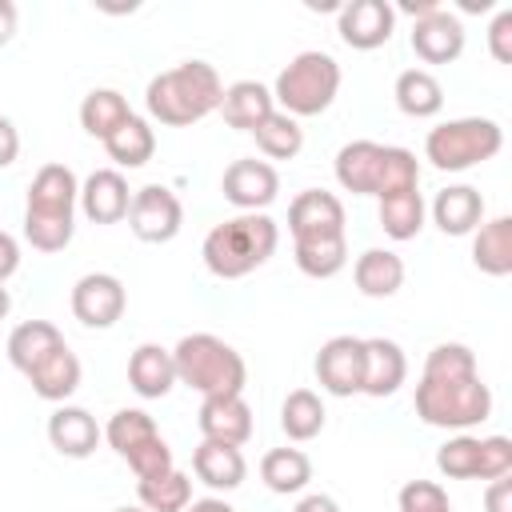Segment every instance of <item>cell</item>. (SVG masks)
<instances>
[{
  "instance_id": "5b68a950",
  "label": "cell",
  "mask_w": 512,
  "mask_h": 512,
  "mask_svg": "<svg viewBox=\"0 0 512 512\" xmlns=\"http://www.w3.org/2000/svg\"><path fill=\"white\" fill-rule=\"evenodd\" d=\"M340 92V64L336 56L320 52V48H308L300 56H292L280 76H276V88H272V100H280V112H288L292 120L300 116H320L332 108Z\"/></svg>"
},
{
  "instance_id": "1f68e13d",
  "label": "cell",
  "mask_w": 512,
  "mask_h": 512,
  "mask_svg": "<svg viewBox=\"0 0 512 512\" xmlns=\"http://www.w3.org/2000/svg\"><path fill=\"white\" fill-rule=\"evenodd\" d=\"M260 480H264L272 492H280V496L300 492V488H308V480H312V460H308L300 448H272V452H264V460H260Z\"/></svg>"
},
{
  "instance_id": "836d02e7",
  "label": "cell",
  "mask_w": 512,
  "mask_h": 512,
  "mask_svg": "<svg viewBox=\"0 0 512 512\" xmlns=\"http://www.w3.org/2000/svg\"><path fill=\"white\" fill-rule=\"evenodd\" d=\"M136 496H140V508L148 512H184L192 504V480L180 468H172L164 476L136 480Z\"/></svg>"
},
{
  "instance_id": "681fc988",
  "label": "cell",
  "mask_w": 512,
  "mask_h": 512,
  "mask_svg": "<svg viewBox=\"0 0 512 512\" xmlns=\"http://www.w3.org/2000/svg\"><path fill=\"white\" fill-rule=\"evenodd\" d=\"M396 8H400V12H408L412 20H420V16H432V12H436V8H444V4H440V0H400Z\"/></svg>"
},
{
  "instance_id": "ba28073f",
  "label": "cell",
  "mask_w": 512,
  "mask_h": 512,
  "mask_svg": "<svg viewBox=\"0 0 512 512\" xmlns=\"http://www.w3.org/2000/svg\"><path fill=\"white\" fill-rule=\"evenodd\" d=\"M184 224V204L172 188L164 184H144L140 192H132L128 204V228L136 232V240L144 244H168Z\"/></svg>"
},
{
  "instance_id": "f6af8a7d",
  "label": "cell",
  "mask_w": 512,
  "mask_h": 512,
  "mask_svg": "<svg viewBox=\"0 0 512 512\" xmlns=\"http://www.w3.org/2000/svg\"><path fill=\"white\" fill-rule=\"evenodd\" d=\"M16 268H20V244H16V236L0 232V284H8L16 276Z\"/></svg>"
},
{
  "instance_id": "7c38bea8",
  "label": "cell",
  "mask_w": 512,
  "mask_h": 512,
  "mask_svg": "<svg viewBox=\"0 0 512 512\" xmlns=\"http://www.w3.org/2000/svg\"><path fill=\"white\" fill-rule=\"evenodd\" d=\"M288 232H292L296 244L344 236V204L324 188H304L288 204Z\"/></svg>"
},
{
  "instance_id": "d4e9b609",
  "label": "cell",
  "mask_w": 512,
  "mask_h": 512,
  "mask_svg": "<svg viewBox=\"0 0 512 512\" xmlns=\"http://www.w3.org/2000/svg\"><path fill=\"white\" fill-rule=\"evenodd\" d=\"M64 348V336H60V328L56 324H48V320H24V324H16L12 328V336H8V360H12V368L16 372H36L52 352H60Z\"/></svg>"
},
{
  "instance_id": "74e56055",
  "label": "cell",
  "mask_w": 512,
  "mask_h": 512,
  "mask_svg": "<svg viewBox=\"0 0 512 512\" xmlns=\"http://www.w3.org/2000/svg\"><path fill=\"white\" fill-rule=\"evenodd\" d=\"M420 184V164L408 148H396V144H384V160H380V184H376V196H396V192H416Z\"/></svg>"
},
{
  "instance_id": "d6986e66",
  "label": "cell",
  "mask_w": 512,
  "mask_h": 512,
  "mask_svg": "<svg viewBox=\"0 0 512 512\" xmlns=\"http://www.w3.org/2000/svg\"><path fill=\"white\" fill-rule=\"evenodd\" d=\"M100 424H96V416L88 412V408H76V404H60L52 416H48V440H52V448L60 452V456H68V460H84V456H92L96 452V444H100Z\"/></svg>"
},
{
  "instance_id": "2e32d148",
  "label": "cell",
  "mask_w": 512,
  "mask_h": 512,
  "mask_svg": "<svg viewBox=\"0 0 512 512\" xmlns=\"http://www.w3.org/2000/svg\"><path fill=\"white\" fill-rule=\"evenodd\" d=\"M132 192L128 180L120 176V168H96L84 184H80V208L92 224H116L128 216Z\"/></svg>"
},
{
  "instance_id": "f1b7e54d",
  "label": "cell",
  "mask_w": 512,
  "mask_h": 512,
  "mask_svg": "<svg viewBox=\"0 0 512 512\" xmlns=\"http://www.w3.org/2000/svg\"><path fill=\"white\" fill-rule=\"evenodd\" d=\"M28 384H32V392H36L40 400L64 404V400L80 388V360H76V352L64 344V348L52 352L36 372H28Z\"/></svg>"
},
{
  "instance_id": "83f0119b",
  "label": "cell",
  "mask_w": 512,
  "mask_h": 512,
  "mask_svg": "<svg viewBox=\"0 0 512 512\" xmlns=\"http://www.w3.org/2000/svg\"><path fill=\"white\" fill-rule=\"evenodd\" d=\"M472 264L484 276H508L512 272V216H496L476 228L472 236Z\"/></svg>"
},
{
  "instance_id": "4dcf8cb0",
  "label": "cell",
  "mask_w": 512,
  "mask_h": 512,
  "mask_svg": "<svg viewBox=\"0 0 512 512\" xmlns=\"http://www.w3.org/2000/svg\"><path fill=\"white\" fill-rule=\"evenodd\" d=\"M104 152H108L120 168H140V164H148L152 152H156V132H152V124H148L144 116L132 112V116L104 140Z\"/></svg>"
},
{
  "instance_id": "db71d44e",
  "label": "cell",
  "mask_w": 512,
  "mask_h": 512,
  "mask_svg": "<svg viewBox=\"0 0 512 512\" xmlns=\"http://www.w3.org/2000/svg\"><path fill=\"white\" fill-rule=\"evenodd\" d=\"M116 512H148V508H140V504H136V508H128V504H124V508H116Z\"/></svg>"
},
{
  "instance_id": "603a6c76",
  "label": "cell",
  "mask_w": 512,
  "mask_h": 512,
  "mask_svg": "<svg viewBox=\"0 0 512 512\" xmlns=\"http://www.w3.org/2000/svg\"><path fill=\"white\" fill-rule=\"evenodd\" d=\"M128 384H132V392L144 396V400H160V396H168L172 384H176L172 348L140 344V348L128 356Z\"/></svg>"
},
{
  "instance_id": "ab89813d",
  "label": "cell",
  "mask_w": 512,
  "mask_h": 512,
  "mask_svg": "<svg viewBox=\"0 0 512 512\" xmlns=\"http://www.w3.org/2000/svg\"><path fill=\"white\" fill-rule=\"evenodd\" d=\"M476 460H480V436H468V432L452 436L436 452V468L448 480H476Z\"/></svg>"
},
{
  "instance_id": "bcb514c9",
  "label": "cell",
  "mask_w": 512,
  "mask_h": 512,
  "mask_svg": "<svg viewBox=\"0 0 512 512\" xmlns=\"http://www.w3.org/2000/svg\"><path fill=\"white\" fill-rule=\"evenodd\" d=\"M16 152H20V132L8 116H0V168H8L16 160Z\"/></svg>"
},
{
  "instance_id": "4316f807",
  "label": "cell",
  "mask_w": 512,
  "mask_h": 512,
  "mask_svg": "<svg viewBox=\"0 0 512 512\" xmlns=\"http://www.w3.org/2000/svg\"><path fill=\"white\" fill-rule=\"evenodd\" d=\"M392 96H396V108L404 116H412V120H428V116H436L444 108V88L428 68H404L396 76Z\"/></svg>"
},
{
  "instance_id": "7dc6e473",
  "label": "cell",
  "mask_w": 512,
  "mask_h": 512,
  "mask_svg": "<svg viewBox=\"0 0 512 512\" xmlns=\"http://www.w3.org/2000/svg\"><path fill=\"white\" fill-rule=\"evenodd\" d=\"M16 20H20V12H16V4L12 0H0V48L16 36Z\"/></svg>"
},
{
  "instance_id": "6da1fadb",
  "label": "cell",
  "mask_w": 512,
  "mask_h": 512,
  "mask_svg": "<svg viewBox=\"0 0 512 512\" xmlns=\"http://www.w3.org/2000/svg\"><path fill=\"white\" fill-rule=\"evenodd\" d=\"M492 412V392L476 372V352L468 344H436L424 360L416 384V416L432 428H472Z\"/></svg>"
},
{
  "instance_id": "f5cc1de1",
  "label": "cell",
  "mask_w": 512,
  "mask_h": 512,
  "mask_svg": "<svg viewBox=\"0 0 512 512\" xmlns=\"http://www.w3.org/2000/svg\"><path fill=\"white\" fill-rule=\"evenodd\" d=\"M8 312H12V296H8V288L0 284V320H4Z\"/></svg>"
},
{
  "instance_id": "30bf717a",
  "label": "cell",
  "mask_w": 512,
  "mask_h": 512,
  "mask_svg": "<svg viewBox=\"0 0 512 512\" xmlns=\"http://www.w3.org/2000/svg\"><path fill=\"white\" fill-rule=\"evenodd\" d=\"M392 28H396V8L388 0H348V4H340L336 32L356 52H372V48L388 44Z\"/></svg>"
},
{
  "instance_id": "ffe728a7",
  "label": "cell",
  "mask_w": 512,
  "mask_h": 512,
  "mask_svg": "<svg viewBox=\"0 0 512 512\" xmlns=\"http://www.w3.org/2000/svg\"><path fill=\"white\" fill-rule=\"evenodd\" d=\"M228 128H240V132H256L272 112H276V100H272V88H264L260 80H236L224 88L220 96V108Z\"/></svg>"
},
{
  "instance_id": "f35d334b",
  "label": "cell",
  "mask_w": 512,
  "mask_h": 512,
  "mask_svg": "<svg viewBox=\"0 0 512 512\" xmlns=\"http://www.w3.org/2000/svg\"><path fill=\"white\" fill-rule=\"evenodd\" d=\"M76 232V216H40V212H24V240L36 252H64L72 244Z\"/></svg>"
},
{
  "instance_id": "8d00e7d4",
  "label": "cell",
  "mask_w": 512,
  "mask_h": 512,
  "mask_svg": "<svg viewBox=\"0 0 512 512\" xmlns=\"http://www.w3.org/2000/svg\"><path fill=\"white\" fill-rule=\"evenodd\" d=\"M348 264V240L328 236V240H304L296 244V268L312 280H328Z\"/></svg>"
},
{
  "instance_id": "277c9868",
  "label": "cell",
  "mask_w": 512,
  "mask_h": 512,
  "mask_svg": "<svg viewBox=\"0 0 512 512\" xmlns=\"http://www.w3.org/2000/svg\"><path fill=\"white\" fill-rule=\"evenodd\" d=\"M172 364H176V384H188L200 396H244V380H248L244 356L212 332L180 336V344L172 348Z\"/></svg>"
},
{
  "instance_id": "9c48e42d",
  "label": "cell",
  "mask_w": 512,
  "mask_h": 512,
  "mask_svg": "<svg viewBox=\"0 0 512 512\" xmlns=\"http://www.w3.org/2000/svg\"><path fill=\"white\" fill-rule=\"evenodd\" d=\"M128 292L112 272H88L72 284V316L84 328H112L124 316Z\"/></svg>"
},
{
  "instance_id": "9a60e30c",
  "label": "cell",
  "mask_w": 512,
  "mask_h": 512,
  "mask_svg": "<svg viewBox=\"0 0 512 512\" xmlns=\"http://www.w3.org/2000/svg\"><path fill=\"white\" fill-rule=\"evenodd\" d=\"M76 200H80V180L68 164H44L32 184H28V204L24 212H40V216H76Z\"/></svg>"
},
{
  "instance_id": "ac0fdd59",
  "label": "cell",
  "mask_w": 512,
  "mask_h": 512,
  "mask_svg": "<svg viewBox=\"0 0 512 512\" xmlns=\"http://www.w3.org/2000/svg\"><path fill=\"white\" fill-rule=\"evenodd\" d=\"M196 420H200L204 440H220L236 448L252 440V408L244 396H204Z\"/></svg>"
},
{
  "instance_id": "11a10c76",
  "label": "cell",
  "mask_w": 512,
  "mask_h": 512,
  "mask_svg": "<svg viewBox=\"0 0 512 512\" xmlns=\"http://www.w3.org/2000/svg\"><path fill=\"white\" fill-rule=\"evenodd\" d=\"M448 512H452V508H448Z\"/></svg>"
},
{
  "instance_id": "d590c367",
  "label": "cell",
  "mask_w": 512,
  "mask_h": 512,
  "mask_svg": "<svg viewBox=\"0 0 512 512\" xmlns=\"http://www.w3.org/2000/svg\"><path fill=\"white\" fill-rule=\"evenodd\" d=\"M256 148L268 156V160H292L300 148H304V128H300V120H292L288 112H272L256 132Z\"/></svg>"
},
{
  "instance_id": "e0dca14e",
  "label": "cell",
  "mask_w": 512,
  "mask_h": 512,
  "mask_svg": "<svg viewBox=\"0 0 512 512\" xmlns=\"http://www.w3.org/2000/svg\"><path fill=\"white\" fill-rule=\"evenodd\" d=\"M408 376V356L396 340H384V336H372L364 340V380H360V392L364 396H392Z\"/></svg>"
},
{
  "instance_id": "7bdbcfd3",
  "label": "cell",
  "mask_w": 512,
  "mask_h": 512,
  "mask_svg": "<svg viewBox=\"0 0 512 512\" xmlns=\"http://www.w3.org/2000/svg\"><path fill=\"white\" fill-rule=\"evenodd\" d=\"M488 52L500 64H512V8H500L492 28H488Z\"/></svg>"
},
{
  "instance_id": "52a82bcc",
  "label": "cell",
  "mask_w": 512,
  "mask_h": 512,
  "mask_svg": "<svg viewBox=\"0 0 512 512\" xmlns=\"http://www.w3.org/2000/svg\"><path fill=\"white\" fill-rule=\"evenodd\" d=\"M104 440L112 444V452L120 460H128V468L136 472V480H152V476H164L172 472V448L164 444L156 420L140 408H120L108 428H104Z\"/></svg>"
},
{
  "instance_id": "8992f818",
  "label": "cell",
  "mask_w": 512,
  "mask_h": 512,
  "mask_svg": "<svg viewBox=\"0 0 512 512\" xmlns=\"http://www.w3.org/2000/svg\"><path fill=\"white\" fill-rule=\"evenodd\" d=\"M504 148V128L488 116H460L444 120L424 136V156L440 172H464L492 160Z\"/></svg>"
},
{
  "instance_id": "3957f363",
  "label": "cell",
  "mask_w": 512,
  "mask_h": 512,
  "mask_svg": "<svg viewBox=\"0 0 512 512\" xmlns=\"http://www.w3.org/2000/svg\"><path fill=\"white\" fill-rule=\"evenodd\" d=\"M276 220H268L264 212H244L236 220H224L216 224L208 236H204V264L212 276L220 280H240L248 272H256L272 252H276Z\"/></svg>"
},
{
  "instance_id": "cb8c5ba5",
  "label": "cell",
  "mask_w": 512,
  "mask_h": 512,
  "mask_svg": "<svg viewBox=\"0 0 512 512\" xmlns=\"http://www.w3.org/2000/svg\"><path fill=\"white\" fill-rule=\"evenodd\" d=\"M380 160H384V144H376V140H352V144H344L336 152V180H340V188H348L356 196H376Z\"/></svg>"
},
{
  "instance_id": "ee69618b",
  "label": "cell",
  "mask_w": 512,
  "mask_h": 512,
  "mask_svg": "<svg viewBox=\"0 0 512 512\" xmlns=\"http://www.w3.org/2000/svg\"><path fill=\"white\" fill-rule=\"evenodd\" d=\"M484 512H512V480L496 476L484 488Z\"/></svg>"
},
{
  "instance_id": "7402d4cb",
  "label": "cell",
  "mask_w": 512,
  "mask_h": 512,
  "mask_svg": "<svg viewBox=\"0 0 512 512\" xmlns=\"http://www.w3.org/2000/svg\"><path fill=\"white\" fill-rule=\"evenodd\" d=\"M432 220L444 236H468L484 224V196L472 184H452V188L436 192Z\"/></svg>"
},
{
  "instance_id": "d6a6232c",
  "label": "cell",
  "mask_w": 512,
  "mask_h": 512,
  "mask_svg": "<svg viewBox=\"0 0 512 512\" xmlns=\"http://www.w3.org/2000/svg\"><path fill=\"white\" fill-rule=\"evenodd\" d=\"M324 400L312 388H292L280 404V428L288 432V440H312L324 428Z\"/></svg>"
},
{
  "instance_id": "60d3db41",
  "label": "cell",
  "mask_w": 512,
  "mask_h": 512,
  "mask_svg": "<svg viewBox=\"0 0 512 512\" xmlns=\"http://www.w3.org/2000/svg\"><path fill=\"white\" fill-rule=\"evenodd\" d=\"M400 512H448V492L436 480H408L396 496Z\"/></svg>"
},
{
  "instance_id": "8fae6325",
  "label": "cell",
  "mask_w": 512,
  "mask_h": 512,
  "mask_svg": "<svg viewBox=\"0 0 512 512\" xmlns=\"http://www.w3.org/2000/svg\"><path fill=\"white\" fill-rule=\"evenodd\" d=\"M316 380L332 396H356L364 380V340L360 336H332L316 352Z\"/></svg>"
},
{
  "instance_id": "44dd1931",
  "label": "cell",
  "mask_w": 512,
  "mask_h": 512,
  "mask_svg": "<svg viewBox=\"0 0 512 512\" xmlns=\"http://www.w3.org/2000/svg\"><path fill=\"white\" fill-rule=\"evenodd\" d=\"M192 472H196V480H204L208 488H216V492H232V488L244 484L248 464H244V452H240L236 444L200 440L196 452H192Z\"/></svg>"
},
{
  "instance_id": "7a4b0ae2",
  "label": "cell",
  "mask_w": 512,
  "mask_h": 512,
  "mask_svg": "<svg viewBox=\"0 0 512 512\" xmlns=\"http://www.w3.org/2000/svg\"><path fill=\"white\" fill-rule=\"evenodd\" d=\"M220 96H224L220 72L208 60H184L148 80L144 104H148L152 120H160L168 128H188V124L212 116L220 108Z\"/></svg>"
},
{
  "instance_id": "f546056e",
  "label": "cell",
  "mask_w": 512,
  "mask_h": 512,
  "mask_svg": "<svg viewBox=\"0 0 512 512\" xmlns=\"http://www.w3.org/2000/svg\"><path fill=\"white\" fill-rule=\"evenodd\" d=\"M128 116H132V108L116 88H92L80 100V128L88 136H96V140H108Z\"/></svg>"
},
{
  "instance_id": "c3c4849f",
  "label": "cell",
  "mask_w": 512,
  "mask_h": 512,
  "mask_svg": "<svg viewBox=\"0 0 512 512\" xmlns=\"http://www.w3.org/2000/svg\"><path fill=\"white\" fill-rule=\"evenodd\" d=\"M292 512H340V504H336L332 496H324V492H312V496H304Z\"/></svg>"
},
{
  "instance_id": "e575fe53",
  "label": "cell",
  "mask_w": 512,
  "mask_h": 512,
  "mask_svg": "<svg viewBox=\"0 0 512 512\" xmlns=\"http://www.w3.org/2000/svg\"><path fill=\"white\" fill-rule=\"evenodd\" d=\"M424 196L420 192H396V196H384L380 200V228L392 236V240H412L420 236L424 228Z\"/></svg>"
},
{
  "instance_id": "4fadbf2b",
  "label": "cell",
  "mask_w": 512,
  "mask_h": 512,
  "mask_svg": "<svg viewBox=\"0 0 512 512\" xmlns=\"http://www.w3.org/2000/svg\"><path fill=\"white\" fill-rule=\"evenodd\" d=\"M220 188H224V200L236 204L240 212H260V208H268L276 200L280 176H276V168L268 160H232L224 168Z\"/></svg>"
},
{
  "instance_id": "484cf974",
  "label": "cell",
  "mask_w": 512,
  "mask_h": 512,
  "mask_svg": "<svg viewBox=\"0 0 512 512\" xmlns=\"http://www.w3.org/2000/svg\"><path fill=\"white\" fill-rule=\"evenodd\" d=\"M352 280H356V288H360L364 296L388 300V296H396L400 284H404V260H400L396 252H388V248H368V252L356 256Z\"/></svg>"
},
{
  "instance_id": "b9f144b4",
  "label": "cell",
  "mask_w": 512,
  "mask_h": 512,
  "mask_svg": "<svg viewBox=\"0 0 512 512\" xmlns=\"http://www.w3.org/2000/svg\"><path fill=\"white\" fill-rule=\"evenodd\" d=\"M512 472V440L508 436H480V460L476 480H496Z\"/></svg>"
},
{
  "instance_id": "816d5d0a",
  "label": "cell",
  "mask_w": 512,
  "mask_h": 512,
  "mask_svg": "<svg viewBox=\"0 0 512 512\" xmlns=\"http://www.w3.org/2000/svg\"><path fill=\"white\" fill-rule=\"evenodd\" d=\"M460 8H464V12H488L492 0H460Z\"/></svg>"
},
{
  "instance_id": "f907efd6",
  "label": "cell",
  "mask_w": 512,
  "mask_h": 512,
  "mask_svg": "<svg viewBox=\"0 0 512 512\" xmlns=\"http://www.w3.org/2000/svg\"><path fill=\"white\" fill-rule=\"evenodd\" d=\"M184 512H236L228 500H220V496H204V500H192Z\"/></svg>"
},
{
  "instance_id": "5bb4252c",
  "label": "cell",
  "mask_w": 512,
  "mask_h": 512,
  "mask_svg": "<svg viewBox=\"0 0 512 512\" xmlns=\"http://www.w3.org/2000/svg\"><path fill=\"white\" fill-rule=\"evenodd\" d=\"M412 52L424 64H452L464 52V24L448 8H436L432 16H420L412 24Z\"/></svg>"
}]
</instances>
